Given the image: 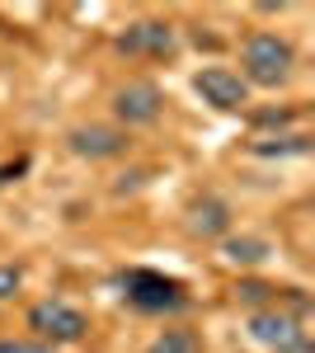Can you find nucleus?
Listing matches in <instances>:
<instances>
[{
  "label": "nucleus",
  "mask_w": 315,
  "mask_h": 353,
  "mask_svg": "<svg viewBox=\"0 0 315 353\" xmlns=\"http://www.w3.org/2000/svg\"><path fill=\"white\" fill-rule=\"evenodd\" d=\"M179 48H184V43H179V24L156 19V14L128 19V24L113 33V52L128 57V61H174Z\"/></svg>",
  "instance_id": "nucleus-4"
},
{
  "label": "nucleus",
  "mask_w": 315,
  "mask_h": 353,
  "mask_svg": "<svg viewBox=\"0 0 315 353\" xmlns=\"http://www.w3.org/2000/svg\"><path fill=\"white\" fill-rule=\"evenodd\" d=\"M184 231L193 241H226L236 231V208L221 198V193H193L184 208Z\"/></svg>",
  "instance_id": "nucleus-9"
},
{
  "label": "nucleus",
  "mask_w": 315,
  "mask_h": 353,
  "mask_svg": "<svg viewBox=\"0 0 315 353\" xmlns=\"http://www.w3.org/2000/svg\"><path fill=\"white\" fill-rule=\"evenodd\" d=\"M24 330H28V339H43L52 349H71V344L90 339V316L66 297H43L24 311Z\"/></svg>",
  "instance_id": "nucleus-3"
},
{
  "label": "nucleus",
  "mask_w": 315,
  "mask_h": 353,
  "mask_svg": "<svg viewBox=\"0 0 315 353\" xmlns=\"http://www.w3.org/2000/svg\"><path fill=\"white\" fill-rule=\"evenodd\" d=\"M19 174H28V156H14V161L0 165V189H5V184H14Z\"/></svg>",
  "instance_id": "nucleus-16"
},
{
  "label": "nucleus",
  "mask_w": 315,
  "mask_h": 353,
  "mask_svg": "<svg viewBox=\"0 0 315 353\" xmlns=\"http://www.w3.org/2000/svg\"><path fill=\"white\" fill-rule=\"evenodd\" d=\"M108 113H113V128H156L160 118H165V90L156 81H146V76H128V81L113 85V94H108Z\"/></svg>",
  "instance_id": "nucleus-5"
},
{
  "label": "nucleus",
  "mask_w": 315,
  "mask_h": 353,
  "mask_svg": "<svg viewBox=\"0 0 315 353\" xmlns=\"http://www.w3.org/2000/svg\"><path fill=\"white\" fill-rule=\"evenodd\" d=\"M273 254H278V250L263 241V236H250V231H231L226 241H216V259L231 264V269H245V273L263 269Z\"/></svg>",
  "instance_id": "nucleus-10"
},
{
  "label": "nucleus",
  "mask_w": 315,
  "mask_h": 353,
  "mask_svg": "<svg viewBox=\"0 0 315 353\" xmlns=\"http://www.w3.org/2000/svg\"><path fill=\"white\" fill-rule=\"evenodd\" d=\"M24 283H28V269H24V264H14V259H5V264H0V306H10V301L19 297Z\"/></svg>",
  "instance_id": "nucleus-14"
},
{
  "label": "nucleus",
  "mask_w": 315,
  "mask_h": 353,
  "mask_svg": "<svg viewBox=\"0 0 315 353\" xmlns=\"http://www.w3.org/2000/svg\"><path fill=\"white\" fill-rule=\"evenodd\" d=\"M66 151L80 161L99 165V161H123L132 151V132L113 128V123H76L66 128Z\"/></svg>",
  "instance_id": "nucleus-7"
},
{
  "label": "nucleus",
  "mask_w": 315,
  "mask_h": 353,
  "mask_svg": "<svg viewBox=\"0 0 315 353\" xmlns=\"http://www.w3.org/2000/svg\"><path fill=\"white\" fill-rule=\"evenodd\" d=\"M193 94L216 113H245L254 90L240 81L231 66H198V71H193Z\"/></svg>",
  "instance_id": "nucleus-8"
},
{
  "label": "nucleus",
  "mask_w": 315,
  "mask_h": 353,
  "mask_svg": "<svg viewBox=\"0 0 315 353\" xmlns=\"http://www.w3.org/2000/svg\"><path fill=\"white\" fill-rule=\"evenodd\" d=\"M0 353H57V349H52V344H43V339L19 334V339H0Z\"/></svg>",
  "instance_id": "nucleus-15"
},
{
  "label": "nucleus",
  "mask_w": 315,
  "mask_h": 353,
  "mask_svg": "<svg viewBox=\"0 0 315 353\" xmlns=\"http://www.w3.org/2000/svg\"><path fill=\"white\" fill-rule=\"evenodd\" d=\"M141 353H207V339L193 325H165Z\"/></svg>",
  "instance_id": "nucleus-12"
},
{
  "label": "nucleus",
  "mask_w": 315,
  "mask_h": 353,
  "mask_svg": "<svg viewBox=\"0 0 315 353\" xmlns=\"http://www.w3.org/2000/svg\"><path fill=\"white\" fill-rule=\"evenodd\" d=\"M240 81L250 90H283L296 76V48H292L287 33L278 28H254L245 43H240Z\"/></svg>",
  "instance_id": "nucleus-1"
},
{
  "label": "nucleus",
  "mask_w": 315,
  "mask_h": 353,
  "mask_svg": "<svg viewBox=\"0 0 315 353\" xmlns=\"http://www.w3.org/2000/svg\"><path fill=\"white\" fill-rule=\"evenodd\" d=\"M250 156H263V161H301V156H311V132L306 128L259 132V137H250Z\"/></svg>",
  "instance_id": "nucleus-11"
},
{
  "label": "nucleus",
  "mask_w": 315,
  "mask_h": 353,
  "mask_svg": "<svg viewBox=\"0 0 315 353\" xmlns=\"http://www.w3.org/2000/svg\"><path fill=\"white\" fill-rule=\"evenodd\" d=\"M113 288L141 316H179L188 306V288L160 269H118L113 273Z\"/></svg>",
  "instance_id": "nucleus-2"
},
{
  "label": "nucleus",
  "mask_w": 315,
  "mask_h": 353,
  "mask_svg": "<svg viewBox=\"0 0 315 353\" xmlns=\"http://www.w3.org/2000/svg\"><path fill=\"white\" fill-rule=\"evenodd\" d=\"M245 113H250L254 137L259 132H292V128L301 123V109H296V104H287V109H245Z\"/></svg>",
  "instance_id": "nucleus-13"
},
{
  "label": "nucleus",
  "mask_w": 315,
  "mask_h": 353,
  "mask_svg": "<svg viewBox=\"0 0 315 353\" xmlns=\"http://www.w3.org/2000/svg\"><path fill=\"white\" fill-rule=\"evenodd\" d=\"M245 334L268 353H315L306 321L292 316V311H250L245 316Z\"/></svg>",
  "instance_id": "nucleus-6"
}]
</instances>
